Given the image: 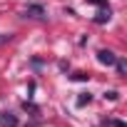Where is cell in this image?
Returning <instances> with one entry per match:
<instances>
[{
    "mask_svg": "<svg viewBox=\"0 0 127 127\" xmlns=\"http://www.w3.org/2000/svg\"><path fill=\"white\" fill-rule=\"evenodd\" d=\"M115 65H117V72H120V75H125V72H127V65H125V62H122V60H117V62H115Z\"/></svg>",
    "mask_w": 127,
    "mask_h": 127,
    "instance_id": "cell-6",
    "label": "cell"
},
{
    "mask_svg": "<svg viewBox=\"0 0 127 127\" xmlns=\"http://www.w3.org/2000/svg\"><path fill=\"white\" fill-rule=\"evenodd\" d=\"M97 60L102 62V65L110 67V65H115V62H117V55H115L112 50H100V52H97Z\"/></svg>",
    "mask_w": 127,
    "mask_h": 127,
    "instance_id": "cell-4",
    "label": "cell"
},
{
    "mask_svg": "<svg viewBox=\"0 0 127 127\" xmlns=\"http://www.w3.org/2000/svg\"><path fill=\"white\" fill-rule=\"evenodd\" d=\"M117 97H120V95H117L115 90H110V92H105V100H110V102H115Z\"/></svg>",
    "mask_w": 127,
    "mask_h": 127,
    "instance_id": "cell-8",
    "label": "cell"
},
{
    "mask_svg": "<svg viewBox=\"0 0 127 127\" xmlns=\"http://www.w3.org/2000/svg\"><path fill=\"white\" fill-rule=\"evenodd\" d=\"M90 100H92V95H90V92H85V95H80V97H77V107H82V105H87Z\"/></svg>",
    "mask_w": 127,
    "mask_h": 127,
    "instance_id": "cell-5",
    "label": "cell"
},
{
    "mask_svg": "<svg viewBox=\"0 0 127 127\" xmlns=\"http://www.w3.org/2000/svg\"><path fill=\"white\" fill-rule=\"evenodd\" d=\"M25 18L42 20V18H45V8H42V5H37V3H32V5H28V8H25Z\"/></svg>",
    "mask_w": 127,
    "mask_h": 127,
    "instance_id": "cell-2",
    "label": "cell"
},
{
    "mask_svg": "<svg viewBox=\"0 0 127 127\" xmlns=\"http://www.w3.org/2000/svg\"><path fill=\"white\" fill-rule=\"evenodd\" d=\"M72 80H80V82H85V80H90V75H85V72H75V75H72Z\"/></svg>",
    "mask_w": 127,
    "mask_h": 127,
    "instance_id": "cell-7",
    "label": "cell"
},
{
    "mask_svg": "<svg viewBox=\"0 0 127 127\" xmlns=\"http://www.w3.org/2000/svg\"><path fill=\"white\" fill-rule=\"evenodd\" d=\"M87 3H90V5H97V8H100V13L95 15V23H97V25H102V23H107V20L112 18V8H110V5L105 3V0H87Z\"/></svg>",
    "mask_w": 127,
    "mask_h": 127,
    "instance_id": "cell-1",
    "label": "cell"
},
{
    "mask_svg": "<svg viewBox=\"0 0 127 127\" xmlns=\"http://www.w3.org/2000/svg\"><path fill=\"white\" fill-rule=\"evenodd\" d=\"M0 127H18V115L13 112H0Z\"/></svg>",
    "mask_w": 127,
    "mask_h": 127,
    "instance_id": "cell-3",
    "label": "cell"
}]
</instances>
